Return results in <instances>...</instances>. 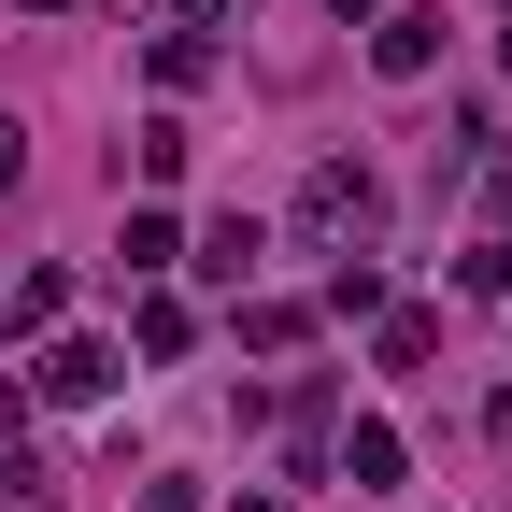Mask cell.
Segmentation results:
<instances>
[{
  "mask_svg": "<svg viewBox=\"0 0 512 512\" xmlns=\"http://www.w3.org/2000/svg\"><path fill=\"white\" fill-rule=\"evenodd\" d=\"M370 228H384V185H370L356 157H313V171H299V242H313V256H370Z\"/></svg>",
  "mask_w": 512,
  "mask_h": 512,
  "instance_id": "6da1fadb",
  "label": "cell"
},
{
  "mask_svg": "<svg viewBox=\"0 0 512 512\" xmlns=\"http://www.w3.org/2000/svg\"><path fill=\"white\" fill-rule=\"evenodd\" d=\"M114 342H72V328H43V370H29V399H57V413H86V399H114Z\"/></svg>",
  "mask_w": 512,
  "mask_h": 512,
  "instance_id": "7a4b0ae2",
  "label": "cell"
},
{
  "mask_svg": "<svg viewBox=\"0 0 512 512\" xmlns=\"http://www.w3.org/2000/svg\"><path fill=\"white\" fill-rule=\"evenodd\" d=\"M328 470H342L356 498H384V484H399V470H413V441H399V427H384V413H356V427L328 441Z\"/></svg>",
  "mask_w": 512,
  "mask_h": 512,
  "instance_id": "3957f363",
  "label": "cell"
},
{
  "mask_svg": "<svg viewBox=\"0 0 512 512\" xmlns=\"http://www.w3.org/2000/svg\"><path fill=\"white\" fill-rule=\"evenodd\" d=\"M256 256H271V228H256V214H214L200 242H185V271H200V285H242V299H256Z\"/></svg>",
  "mask_w": 512,
  "mask_h": 512,
  "instance_id": "277c9868",
  "label": "cell"
},
{
  "mask_svg": "<svg viewBox=\"0 0 512 512\" xmlns=\"http://www.w3.org/2000/svg\"><path fill=\"white\" fill-rule=\"evenodd\" d=\"M441 29H456V15H427V0H399V15L370 29V72H441Z\"/></svg>",
  "mask_w": 512,
  "mask_h": 512,
  "instance_id": "5b68a950",
  "label": "cell"
},
{
  "mask_svg": "<svg viewBox=\"0 0 512 512\" xmlns=\"http://www.w3.org/2000/svg\"><path fill=\"white\" fill-rule=\"evenodd\" d=\"M57 313H72V271H15L0 285V342H43Z\"/></svg>",
  "mask_w": 512,
  "mask_h": 512,
  "instance_id": "8992f818",
  "label": "cell"
},
{
  "mask_svg": "<svg viewBox=\"0 0 512 512\" xmlns=\"http://www.w3.org/2000/svg\"><path fill=\"white\" fill-rule=\"evenodd\" d=\"M114 271H128V285H157V271H185V228H171V214L143 200V214L114 228Z\"/></svg>",
  "mask_w": 512,
  "mask_h": 512,
  "instance_id": "52a82bcc",
  "label": "cell"
},
{
  "mask_svg": "<svg viewBox=\"0 0 512 512\" xmlns=\"http://www.w3.org/2000/svg\"><path fill=\"white\" fill-rule=\"evenodd\" d=\"M370 342H384V370H427V356H441V313H413V299H384V313H370Z\"/></svg>",
  "mask_w": 512,
  "mask_h": 512,
  "instance_id": "ba28073f",
  "label": "cell"
},
{
  "mask_svg": "<svg viewBox=\"0 0 512 512\" xmlns=\"http://www.w3.org/2000/svg\"><path fill=\"white\" fill-rule=\"evenodd\" d=\"M128 342H143V356H157V370H171V356H185V342H200V313H185V299H171V285H143V313H128Z\"/></svg>",
  "mask_w": 512,
  "mask_h": 512,
  "instance_id": "9c48e42d",
  "label": "cell"
},
{
  "mask_svg": "<svg viewBox=\"0 0 512 512\" xmlns=\"http://www.w3.org/2000/svg\"><path fill=\"white\" fill-rule=\"evenodd\" d=\"M242 342H256V356H299L313 313H299V299H242Z\"/></svg>",
  "mask_w": 512,
  "mask_h": 512,
  "instance_id": "30bf717a",
  "label": "cell"
},
{
  "mask_svg": "<svg viewBox=\"0 0 512 512\" xmlns=\"http://www.w3.org/2000/svg\"><path fill=\"white\" fill-rule=\"evenodd\" d=\"M185 157H200V143H185V128H171V114L143 128V143H128V171H143V185H185Z\"/></svg>",
  "mask_w": 512,
  "mask_h": 512,
  "instance_id": "8fae6325",
  "label": "cell"
},
{
  "mask_svg": "<svg viewBox=\"0 0 512 512\" xmlns=\"http://www.w3.org/2000/svg\"><path fill=\"white\" fill-rule=\"evenodd\" d=\"M328 313H384V271H370V256H328Z\"/></svg>",
  "mask_w": 512,
  "mask_h": 512,
  "instance_id": "7c38bea8",
  "label": "cell"
},
{
  "mask_svg": "<svg viewBox=\"0 0 512 512\" xmlns=\"http://www.w3.org/2000/svg\"><path fill=\"white\" fill-rule=\"evenodd\" d=\"M456 285H470V299H512V242H470V256H456Z\"/></svg>",
  "mask_w": 512,
  "mask_h": 512,
  "instance_id": "4fadbf2b",
  "label": "cell"
},
{
  "mask_svg": "<svg viewBox=\"0 0 512 512\" xmlns=\"http://www.w3.org/2000/svg\"><path fill=\"white\" fill-rule=\"evenodd\" d=\"M15 171H29V128H15V114H0V200H15Z\"/></svg>",
  "mask_w": 512,
  "mask_h": 512,
  "instance_id": "5bb4252c",
  "label": "cell"
},
{
  "mask_svg": "<svg viewBox=\"0 0 512 512\" xmlns=\"http://www.w3.org/2000/svg\"><path fill=\"white\" fill-rule=\"evenodd\" d=\"M143 512H200V484H143Z\"/></svg>",
  "mask_w": 512,
  "mask_h": 512,
  "instance_id": "9a60e30c",
  "label": "cell"
},
{
  "mask_svg": "<svg viewBox=\"0 0 512 512\" xmlns=\"http://www.w3.org/2000/svg\"><path fill=\"white\" fill-rule=\"evenodd\" d=\"M171 15H185V29H214V15H228V0H171Z\"/></svg>",
  "mask_w": 512,
  "mask_h": 512,
  "instance_id": "2e32d148",
  "label": "cell"
},
{
  "mask_svg": "<svg viewBox=\"0 0 512 512\" xmlns=\"http://www.w3.org/2000/svg\"><path fill=\"white\" fill-rule=\"evenodd\" d=\"M15 15H72V0H15Z\"/></svg>",
  "mask_w": 512,
  "mask_h": 512,
  "instance_id": "e0dca14e",
  "label": "cell"
},
{
  "mask_svg": "<svg viewBox=\"0 0 512 512\" xmlns=\"http://www.w3.org/2000/svg\"><path fill=\"white\" fill-rule=\"evenodd\" d=\"M498 72H512V15H498Z\"/></svg>",
  "mask_w": 512,
  "mask_h": 512,
  "instance_id": "ac0fdd59",
  "label": "cell"
},
{
  "mask_svg": "<svg viewBox=\"0 0 512 512\" xmlns=\"http://www.w3.org/2000/svg\"><path fill=\"white\" fill-rule=\"evenodd\" d=\"M228 512H285V498H228Z\"/></svg>",
  "mask_w": 512,
  "mask_h": 512,
  "instance_id": "d6986e66",
  "label": "cell"
}]
</instances>
